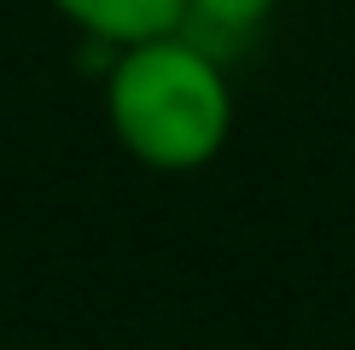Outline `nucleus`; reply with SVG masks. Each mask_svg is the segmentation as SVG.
Returning a JSON list of instances; mask_svg holds the SVG:
<instances>
[{"label": "nucleus", "instance_id": "nucleus-1", "mask_svg": "<svg viewBox=\"0 0 355 350\" xmlns=\"http://www.w3.org/2000/svg\"><path fill=\"white\" fill-rule=\"evenodd\" d=\"M105 123L116 146L146 169L187 175L216 164L233 135L227 58L198 47L187 29H164V35L111 47Z\"/></svg>", "mask_w": 355, "mask_h": 350}, {"label": "nucleus", "instance_id": "nucleus-2", "mask_svg": "<svg viewBox=\"0 0 355 350\" xmlns=\"http://www.w3.org/2000/svg\"><path fill=\"white\" fill-rule=\"evenodd\" d=\"M64 24H76L94 47H128V41L181 29L187 0H47Z\"/></svg>", "mask_w": 355, "mask_h": 350}, {"label": "nucleus", "instance_id": "nucleus-3", "mask_svg": "<svg viewBox=\"0 0 355 350\" xmlns=\"http://www.w3.org/2000/svg\"><path fill=\"white\" fill-rule=\"evenodd\" d=\"M274 12H279V0H187L181 29L198 47H210L216 58H227V53L250 47Z\"/></svg>", "mask_w": 355, "mask_h": 350}]
</instances>
